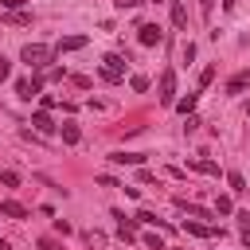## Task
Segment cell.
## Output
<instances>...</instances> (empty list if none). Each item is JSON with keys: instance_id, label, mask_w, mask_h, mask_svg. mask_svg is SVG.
<instances>
[{"instance_id": "cell-32", "label": "cell", "mask_w": 250, "mask_h": 250, "mask_svg": "<svg viewBox=\"0 0 250 250\" xmlns=\"http://www.w3.org/2000/svg\"><path fill=\"white\" fill-rule=\"evenodd\" d=\"M0 4H4L8 12H16V8H20V4H27V0H0Z\"/></svg>"}, {"instance_id": "cell-6", "label": "cell", "mask_w": 250, "mask_h": 250, "mask_svg": "<svg viewBox=\"0 0 250 250\" xmlns=\"http://www.w3.org/2000/svg\"><path fill=\"white\" fill-rule=\"evenodd\" d=\"M184 230L195 234V238H223V230L215 223H184Z\"/></svg>"}, {"instance_id": "cell-25", "label": "cell", "mask_w": 250, "mask_h": 250, "mask_svg": "<svg viewBox=\"0 0 250 250\" xmlns=\"http://www.w3.org/2000/svg\"><path fill=\"white\" fill-rule=\"evenodd\" d=\"M39 250H62V246H59L51 234H43V238H39Z\"/></svg>"}, {"instance_id": "cell-24", "label": "cell", "mask_w": 250, "mask_h": 250, "mask_svg": "<svg viewBox=\"0 0 250 250\" xmlns=\"http://www.w3.org/2000/svg\"><path fill=\"white\" fill-rule=\"evenodd\" d=\"M145 246H148V250H168V246H164L156 234H145Z\"/></svg>"}, {"instance_id": "cell-5", "label": "cell", "mask_w": 250, "mask_h": 250, "mask_svg": "<svg viewBox=\"0 0 250 250\" xmlns=\"http://www.w3.org/2000/svg\"><path fill=\"white\" fill-rule=\"evenodd\" d=\"M39 90H43V78H16V98L31 102V98H35Z\"/></svg>"}, {"instance_id": "cell-19", "label": "cell", "mask_w": 250, "mask_h": 250, "mask_svg": "<svg viewBox=\"0 0 250 250\" xmlns=\"http://www.w3.org/2000/svg\"><path fill=\"white\" fill-rule=\"evenodd\" d=\"M4 20H8V23H16V27H23V23H31V16H27V12H8Z\"/></svg>"}, {"instance_id": "cell-13", "label": "cell", "mask_w": 250, "mask_h": 250, "mask_svg": "<svg viewBox=\"0 0 250 250\" xmlns=\"http://www.w3.org/2000/svg\"><path fill=\"white\" fill-rule=\"evenodd\" d=\"M168 4H172V23H176L180 31H188V8H184L180 0H168Z\"/></svg>"}, {"instance_id": "cell-9", "label": "cell", "mask_w": 250, "mask_h": 250, "mask_svg": "<svg viewBox=\"0 0 250 250\" xmlns=\"http://www.w3.org/2000/svg\"><path fill=\"white\" fill-rule=\"evenodd\" d=\"M246 86H250V70H238V74L227 78V94H242Z\"/></svg>"}, {"instance_id": "cell-23", "label": "cell", "mask_w": 250, "mask_h": 250, "mask_svg": "<svg viewBox=\"0 0 250 250\" xmlns=\"http://www.w3.org/2000/svg\"><path fill=\"white\" fill-rule=\"evenodd\" d=\"M238 230H242V238L250 242V211H242V215H238Z\"/></svg>"}, {"instance_id": "cell-36", "label": "cell", "mask_w": 250, "mask_h": 250, "mask_svg": "<svg viewBox=\"0 0 250 250\" xmlns=\"http://www.w3.org/2000/svg\"><path fill=\"white\" fill-rule=\"evenodd\" d=\"M246 113H250V105H246Z\"/></svg>"}, {"instance_id": "cell-34", "label": "cell", "mask_w": 250, "mask_h": 250, "mask_svg": "<svg viewBox=\"0 0 250 250\" xmlns=\"http://www.w3.org/2000/svg\"><path fill=\"white\" fill-rule=\"evenodd\" d=\"M0 250H12V246H8V242H4V238H0Z\"/></svg>"}, {"instance_id": "cell-11", "label": "cell", "mask_w": 250, "mask_h": 250, "mask_svg": "<svg viewBox=\"0 0 250 250\" xmlns=\"http://www.w3.org/2000/svg\"><path fill=\"white\" fill-rule=\"evenodd\" d=\"M0 215H8V219H27V207L16 203V199H4V203H0Z\"/></svg>"}, {"instance_id": "cell-12", "label": "cell", "mask_w": 250, "mask_h": 250, "mask_svg": "<svg viewBox=\"0 0 250 250\" xmlns=\"http://www.w3.org/2000/svg\"><path fill=\"white\" fill-rule=\"evenodd\" d=\"M176 207H180V211H188L191 219H211V211H207V207H199V203H191V199H176Z\"/></svg>"}, {"instance_id": "cell-30", "label": "cell", "mask_w": 250, "mask_h": 250, "mask_svg": "<svg viewBox=\"0 0 250 250\" xmlns=\"http://www.w3.org/2000/svg\"><path fill=\"white\" fill-rule=\"evenodd\" d=\"M113 4H117V8H121V12H125V8H141V4H145V0H113Z\"/></svg>"}, {"instance_id": "cell-10", "label": "cell", "mask_w": 250, "mask_h": 250, "mask_svg": "<svg viewBox=\"0 0 250 250\" xmlns=\"http://www.w3.org/2000/svg\"><path fill=\"white\" fill-rule=\"evenodd\" d=\"M86 43H90L86 35H66V39H59V47H55V51H59V55H62V51H82Z\"/></svg>"}, {"instance_id": "cell-20", "label": "cell", "mask_w": 250, "mask_h": 250, "mask_svg": "<svg viewBox=\"0 0 250 250\" xmlns=\"http://www.w3.org/2000/svg\"><path fill=\"white\" fill-rule=\"evenodd\" d=\"M215 211H219V215H230V211H234L230 195H219V199H215Z\"/></svg>"}, {"instance_id": "cell-14", "label": "cell", "mask_w": 250, "mask_h": 250, "mask_svg": "<svg viewBox=\"0 0 250 250\" xmlns=\"http://www.w3.org/2000/svg\"><path fill=\"white\" fill-rule=\"evenodd\" d=\"M31 125H35L39 133H55V129H59V125H55V121H51L47 113H31Z\"/></svg>"}, {"instance_id": "cell-26", "label": "cell", "mask_w": 250, "mask_h": 250, "mask_svg": "<svg viewBox=\"0 0 250 250\" xmlns=\"http://www.w3.org/2000/svg\"><path fill=\"white\" fill-rule=\"evenodd\" d=\"M8 78H12V62L0 55V82H8Z\"/></svg>"}, {"instance_id": "cell-16", "label": "cell", "mask_w": 250, "mask_h": 250, "mask_svg": "<svg viewBox=\"0 0 250 250\" xmlns=\"http://www.w3.org/2000/svg\"><path fill=\"white\" fill-rule=\"evenodd\" d=\"M62 141H66V145H78V141H82V133H78V125H74V121H66V125H62Z\"/></svg>"}, {"instance_id": "cell-17", "label": "cell", "mask_w": 250, "mask_h": 250, "mask_svg": "<svg viewBox=\"0 0 250 250\" xmlns=\"http://www.w3.org/2000/svg\"><path fill=\"white\" fill-rule=\"evenodd\" d=\"M137 219H141V223H148V227H160V230H172V227H168L164 219H156L152 211H137Z\"/></svg>"}, {"instance_id": "cell-33", "label": "cell", "mask_w": 250, "mask_h": 250, "mask_svg": "<svg viewBox=\"0 0 250 250\" xmlns=\"http://www.w3.org/2000/svg\"><path fill=\"white\" fill-rule=\"evenodd\" d=\"M234 4H238V0H223V12H234Z\"/></svg>"}, {"instance_id": "cell-2", "label": "cell", "mask_w": 250, "mask_h": 250, "mask_svg": "<svg viewBox=\"0 0 250 250\" xmlns=\"http://www.w3.org/2000/svg\"><path fill=\"white\" fill-rule=\"evenodd\" d=\"M125 62H129V59H121V55H105V59H102V78H105V82H121Z\"/></svg>"}, {"instance_id": "cell-35", "label": "cell", "mask_w": 250, "mask_h": 250, "mask_svg": "<svg viewBox=\"0 0 250 250\" xmlns=\"http://www.w3.org/2000/svg\"><path fill=\"white\" fill-rule=\"evenodd\" d=\"M246 250H250V242H246Z\"/></svg>"}, {"instance_id": "cell-31", "label": "cell", "mask_w": 250, "mask_h": 250, "mask_svg": "<svg viewBox=\"0 0 250 250\" xmlns=\"http://www.w3.org/2000/svg\"><path fill=\"white\" fill-rule=\"evenodd\" d=\"M199 12H203V16H211V12H215V0H199Z\"/></svg>"}, {"instance_id": "cell-27", "label": "cell", "mask_w": 250, "mask_h": 250, "mask_svg": "<svg viewBox=\"0 0 250 250\" xmlns=\"http://www.w3.org/2000/svg\"><path fill=\"white\" fill-rule=\"evenodd\" d=\"M211 78H215V66H203V74H199V86H211Z\"/></svg>"}, {"instance_id": "cell-1", "label": "cell", "mask_w": 250, "mask_h": 250, "mask_svg": "<svg viewBox=\"0 0 250 250\" xmlns=\"http://www.w3.org/2000/svg\"><path fill=\"white\" fill-rule=\"evenodd\" d=\"M20 59H23V62H27L31 70H43V66L51 62V47H43V43H23Z\"/></svg>"}, {"instance_id": "cell-15", "label": "cell", "mask_w": 250, "mask_h": 250, "mask_svg": "<svg viewBox=\"0 0 250 250\" xmlns=\"http://www.w3.org/2000/svg\"><path fill=\"white\" fill-rule=\"evenodd\" d=\"M227 184H230V191H234V195L250 191V188H246V180H242V172H227Z\"/></svg>"}, {"instance_id": "cell-4", "label": "cell", "mask_w": 250, "mask_h": 250, "mask_svg": "<svg viewBox=\"0 0 250 250\" xmlns=\"http://www.w3.org/2000/svg\"><path fill=\"white\" fill-rule=\"evenodd\" d=\"M160 39H164V31H160L156 23H141V27H137V43H141V47H156Z\"/></svg>"}, {"instance_id": "cell-3", "label": "cell", "mask_w": 250, "mask_h": 250, "mask_svg": "<svg viewBox=\"0 0 250 250\" xmlns=\"http://www.w3.org/2000/svg\"><path fill=\"white\" fill-rule=\"evenodd\" d=\"M156 90H160V94H156L160 105H176V74H172V70L160 74V86H156Z\"/></svg>"}, {"instance_id": "cell-8", "label": "cell", "mask_w": 250, "mask_h": 250, "mask_svg": "<svg viewBox=\"0 0 250 250\" xmlns=\"http://www.w3.org/2000/svg\"><path fill=\"white\" fill-rule=\"evenodd\" d=\"M109 160H113V164H137V168H141V164H145V152H125V148H117V152H109Z\"/></svg>"}, {"instance_id": "cell-22", "label": "cell", "mask_w": 250, "mask_h": 250, "mask_svg": "<svg viewBox=\"0 0 250 250\" xmlns=\"http://www.w3.org/2000/svg\"><path fill=\"white\" fill-rule=\"evenodd\" d=\"M195 168L207 172V176H219V164H215V160H195Z\"/></svg>"}, {"instance_id": "cell-21", "label": "cell", "mask_w": 250, "mask_h": 250, "mask_svg": "<svg viewBox=\"0 0 250 250\" xmlns=\"http://www.w3.org/2000/svg\"><path fill=\"white\" fill-rule=\"evenodd\" d=\"M129 86H133L137 94H145V90H148V78H145V74H133V78H129Z\"/></svg>"}, {"instance_id": "cell-29", "label": "cell", "mask_w": 250, "mask_h": 250, "mask_svg": "<svg viewBox=\"0 0 250 250\" xmlns=\"http://www.w3.org/2000/svg\"><path fill=\"white\" fill-rule=\"evenodd\" d=\"M0 184H8V188H16V184H20V176H16V172H0Z\"/></svg>"}, {"instance_id": "cell-7", "label": "cell", "mask_w": 250, "mask_h": 250, "mask_svg": "<svg viewBox=\"0 0 250 250\" xmlns=\"http://www.w3.org/2000/svg\"><path fill=\"white\" fill-rule=\"evenodd\" d=\"M113 219H117V238L133 242V238H137V223H133V219H125L121 211H113Z\"/></svg>"}, {"instance_id": "cell-18", "label": "cell", "mask_w": 250, "mask_h": 250, "mask_svg": "<svg viewBox=\"0 0 250 250\" xmlns=\"http://www.w3.org/2000/svg\"><path fill=\"white\" fill-rule=\"evenodd\" d=\"M195 98H199V94H188V98H176V109H180V113L188 117V113L195 109Z\"/></svg>"}, {"instance_id": "cell-28", "label": "cell", "mask_w": 250, "mask_h": 250, "mask_svg": "<svg viewBox=\"0 0 250 250\" xmlns=\"http://www.w3.org/2000/svg\"><path fill=\"white\" fill-rule=\"evenodd\" d=\"M199 125H203V121H199V117H195V113H188V121H184V129H188V133H195V129H199Z\"/></svg>"}]
</instances>
